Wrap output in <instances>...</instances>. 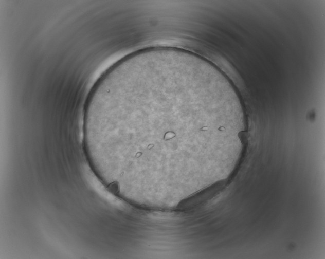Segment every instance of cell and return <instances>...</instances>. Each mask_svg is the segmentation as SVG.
Masks as SVG:
<instances>
[{"label": "cell", "mask_w": 325, "mask_h": 259, "mask_svg": "<svg viewBox=\"0 0 325 259\" xmlns=\"http://www.w3.org/2000/svg\"><path fill=\"white\" fill-rule=\"evenodd\" d=\"M83 142L99 178L125 198L181 192L202 174L205 152L230 121L208 70L168 50L130 55L86 102Z\"/></svg>", "instance_id": "obj_1"}]
</instances>
